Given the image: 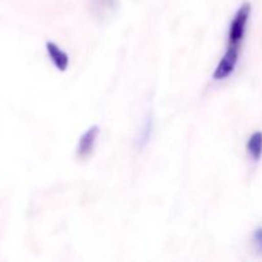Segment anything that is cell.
<instances>
[{
  "instance_id": "5b68a950",
  "label": "cell",
  "mask_w": 262,
  "mask_h": 262,
  "mask_svg": "<svg viewBox=\"0 0 262 262\" xmlns=\"http://www.w3.org/2000/svg\"><path fill=\"white\" fill-rule=\"evenodd\" d=\"M89 5L95 18L104 19L109 18L117 9L118 0H89Z\"/></svg>"
},
{
  "instance_id": "3957f363",
  "label": "cell",
  "mask_w": 262,
  "mask_h": 262,
  "mask_svg": "<svg viewBox=\"0 0 262 262\" xmlns=\"http://www.w3.org/2000/svg\"><path fill=\"white\" fill-rule=\"evenodd\" d=\"M99 136L100 127L97 124L91 125L82 133L76 146V156L79 160H86L92 155Z\"/></svg>"
},
{
  "instance_id": "52a82bcc",
  "label": "cell",
  "mask_w": 262,
  "mask_h": 262,
  "mask_svg": "<svg viewBox=\"0 0 262 262\" xmlns=\"http://www.w3.org/2000/svg\"><path fill=\"white\" fill-rule=\"evenodd\" d=\"M154 132V118L152 115L148 114L146 117L145 122H143L142 127H141L140 132H138L137 137H136V146H137L140 150H143L146 146L148 145L151 140V136Z\"/></svg>"
},
{
  "instance_id": "7a4b0ae2",
  "label": "cell",
  "mask_w": 262,
  "mask_h": 262,
  "mask_svg": "<svg viewBox=\"0 0 262 262\" xmlns=\"http://www.w3.org/2000/svg\"><path fill=\"white\" fill-rule=\"evenodd\" d=\"M241 55V49L238 48H230L227 46V51L222 59L217 63L216 68H215L214 73H212V78L215 81H224V79L229 78L233 73H234L235 68L238 66Z\"/></svg>"
},
{
  "instance_id": "8992f818",
  "label": "cell",
  "mask_w": 262,
  "mask_h": 262,
  "mask_svg": "<svg viewBox=\"0 0 262 262\" xmlns=\"http://www.w3.org/2000/svg\"><path fill=\"white\" fill-rule=\"evenodd\" d=\"M246 150H247L248 156L252 161L258 163L262 159V132L256 130L248 137L247 143H246Z\"/></svg>"
},
{
  "instance_id": "6da1fadb",
  "label": "cell",
  "mask_w": 262,
  "mask_h": 262,
  "mask_svg": "<svg viewBox=\"0 0 262 262\" xmlns=\"http://www.w3.org/2000/svg\"><path fill=\"white\" fill-rule=\"evenodd\" d=\"M251 12H252V7L248 2L243 3L237 12L233 15L232 20L228 27V42L227 46L230 48H238L241 49L243 41L246 38V33H247L248 23H250Z\"/></svg>"
},
{
  "instance_id": "ba28073f",
  "label": "cell",
  "mask_w": 262,
  "mask_h": 262,
  "mask_svg": "<svg viewBox=\"0 0 262 262\" xmlns=\"http://www.w3.org/2000/svg\"><path fill=\"white\" fill-rule=\"evenodd\" d=\"M252 243L256 252L262 256V227L256 228L252 233Z\"/></svg>"
},
{
  "instance_id": "277c9868",
  "label": "cell",
  "mask_w": 262,
  "mask_h": 262,
  "mask_svg": "<svg viewBox=\"0 0 262 262\" xmlns=\"http://www.w3.org/2000/svg\"><path fill=\"white\" fill-rule=\"evenodd\" d=\"M46 53H48L49 59L51 60L53 66L55 67L56 71L66 72L69 67V55L53 41H48L45 45Z\"/></svg>"
}]
</instances>
